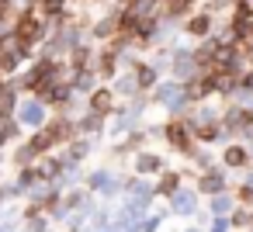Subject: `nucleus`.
Listing matches in <instances>:
<instances>
[{"label": "nucleus", "instance_id": "9b49d317", "mask_svg": "<svg viewBox=\"0 0 253 232\" xmlns=\"http://www.w3.org/2000/svg\"><path fill=\"white\" fill-rule=\"evenodd\" d=\"M56 173H59V163L56 159H49V163L39 166V177H56Z\"/></svg>", "mask_w": 253, "mask_h": 232}, {"label": "nucleus", "instance_id": "39448f33", "mask_svg": "<svg viewBox=\"0 0 253 232\" xmlns=\"http://www.w3.org/2000/svg\"><path fill=\"white\" fill-rule=\"evenodd\" d=\"M187 32H191V35H208V18H194V21L187 25Z\"/></svg>", "mask_w": 253, "mask_h": 232}, {"label": "nucleus", "instance_id": "dca6fc26", "mask_svg": "<svg viewBox=\"0 0 253 232\" xmlns=\"http://www.w3.org/2000/svg\"><path fill=\"white\" fill-rule=\"evenodd\" d=\"M239 197H243V201H253V187H243V191H239Z\"/></svg>", "mask_w": 253, "mask_h": 232}, {"label": "nucleus", "instance_id": "2eb2a0df", "mask_svg": "<svg viewBox=\"0 0 253 232\" xmlns=\"http://www.w3.org/2000/svg\"><path fill=\"white\" fill-rule=\"evenodd\" d=\"M218 90H222V94H232V90H236V80H232V77L225 73V77L218 80Z\"/></svg>", "mask_w": 253, "mask_h": 232}, {"label": "nucleus", "instance_id": "ddd939ff", "mask_svg": "<svg viewBox=\"0 0 253 232\" xmlns=\"http://www.w3.org/2000/svg\"><path fill=\"white\" fill-rule=\"evenodd\" d=\"M160 191H163V194L177 191V173H167V177H163V184H160Z\"/></svg>", "mask_w": 253, "mask_h": 232}, {"label": "nucleus", "instance_id": "4468645a", "mask_svg": "<svg viewBox=\"0 0 253 232\" xmlns=\"http://www.w3.org/2000/svg\"><path fill=\"white\" fill-rule=\"evenodd\" d=\"M101 73H104V77L115 73V56H101Z\"/></svg>", "mask_w": 253, "mask_h": 232}, {"label": "nucleus", "instance_id": "20e7f679", "mask_svg": "<svg viewBox=\"0 0 253 232\" xmlns=\"http://www.w3.org/2000/svg\"><path fill=\"white\" fill-rule=\"evenodd\" d=\"M115 28H118V21H115V18L101 21V25H97V39H111V35H115Z\"/></svg>", "mask_w": 253, "mask_h": 232}, {"label": "nucleus", "instance_id": "1a4fd4ad", "mask_svg": "<svg viewBox=\"0 0 253 232\" xmlns=\"http://www.w3.org/2000/svg\"><path fill=\"white\" fill-rule=\"evenodd\" d=\"M191 0H167V14H184Z\"/></svg>", "mask_w": 253, "mask_h": 232}, {"label": "nucleus", "instance_id": "f3484780", "mask_svg": "<svg viewBox=\"0 0 253 232\" xmlns=\"http://www.w3.org/2000/svg\"><path fill=\"white\" fill-rule=\"evenodd\" d=\"M243 83H246V87H250V90H253V73H250V77H246V80H243Z\"/></svg>", "mask_w": 253, "mask_h": 232}, {"label": "nucleus", "instance_id": "7ed1b4c3", "mask_svg": "<svg viewBox=\"0 0 253 232\" xmlns=\"http://www.w3.org/2000/svg\"><path fill=\"white\" fill-rule=\"evenodd\" d=\"M90 108H94V115H108L111 111V90H97L90 97Z\"/></svg>", "mask_w": 253, "mask_h": 232}, {"label": "nucleus", "instance_id": "0eeeda50", "mask_svg": "<svg viewBox=\"0 0 253 232\" xmlns=\"http://www.w3.org/2000/svg\"><path fill=\"white\" fill-rule=\"evenodd\" d=\"M218 187H222V177H218V173H208V177L201 180V191H208V194L218 191Z\"/></svg>", "mask_w": 253, "mask_h": 232}, {"label": "nucleus", "instance_id": "a211bd4d", "mask_svg": "<svg viewBox=\"0 0 253 232\" xmlns=\"http://www.w3.org/2000/svg\"><path fill=\"white\" fill-rule=\"evenodd\" d=\"M4 135H7V128H0V146H4Z\"/></svg>", "mask_w": 253, "mask_h": 232}, {"label": "nucleus", "instance_id": "6e6552de", "mask_svg": "<svg viewBox=\"0 0 253 232\" xmlns=\"http://www.w3.org/2000/svg\"><path fill=\"white\" fill-rule=\"evenodd\" d=\"M153 80H156V73L149 66H139V87H153Z\"/></svg>", "mask_w": 253, "mask_h": 232}, {"label": "nucleus", "instance_id": "f257e3e1", "mask_svg": "<svg viewBox=\"0 0 253 232\" xmlns=\"http://www.w3.org/2000/svg\"><path fill=\"white\" fill-rule=\"evenodd\" d=\"M14 35H18L25 45L39 42V35H42V25H39V18H35L32 11H25V14L18 18V25H14Z\"/></svg>", "mask_w": 253, "mask_h": 232}, {"label": "nucleus", "instance_id": "f8f14e48", "mask_svg": "<svg viewBox=\"0 0 253 232\" xmlns=\"http://www.w3.org/2000/svg\"><path fill=\"white\" fill-rule=\"evenodd\" d=\"M39 4H42L45 14H59L63 11V0H39Z\"/></svg>", "mask_w": 253, "mask_h": 232}, {"label": "nucleus", "instance_id": "423d86ee", "mask_svg": "<svg viewBox=\"0 0 253 232\" xmlns=\"http://www.w3.org/2000/svg\"><path fill=\"white\" fill-rule=\"evenodd\" d=\"M225 163H229V166H243V163H246V153H243V149H229V153H225Z\"/></svg>", "mask_w": 253, "mask_h": 232}, {"label": "nucleus", "instance_id": "9d476101", "mask_svg": "<svg viewBox=\"0 0 253 232\" xmlns=\"http://www.w3.org/2000/svg\"><path fill=\"white\" fill-rule=\"evenodd\" d=\"M156 166H160V159H156V156H142V159H139V170H142V173H153Z\"/></svg>", "mask_w": 253, "mask_h": 232}, {"label": "nucleus", "instance_id": "f03ea898", "mask_svg": "<svg viewBox=\"0 0 253 232\" xmlns=\"http://www.w3.org/2000/svg\"><path fill=\"white\" fill-rule=\"evenodd\" d=\"M167 139L177 146V149H184V153H191V139H187V128L180 125V121H170L167 125Z\"/></svg>", "mask_w": 253, "mask_h": 232}]
</instances>
